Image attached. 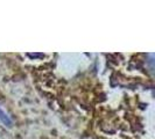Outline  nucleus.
Returning a JSON list of instances; mask_svg holds the SVG:
<instances>
[{
  "label": "nucleus",
  "instance_id": "nucleus-1",
  "mask_svg": "<svg viewBox=\"0 0 155 139\" xmlns=\"http://www.w3.org/2000/svg\"><path fill=\"white\" fill-rule=\"evenodd\" d=\"M0 119L4 122L5 124H7L8 126H11V124H12V122H11V119L7 117V115L2 111V110H0Z\"/></svg>",
  "mask_w": 155,
  "mask_h": 139
}]
</instances>
